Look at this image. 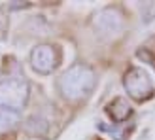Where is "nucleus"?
I'll return each mask as SVG.
<instances>
[{
    "label": "nucleus",
    "mask_w": 155,
    "mask_h": 140,
    "mask_svg": "<svg viewBox=\"0 0 155 140\" xmlns=\"http://www.w3.org/2000/svg\"><path fill=\"white\" fill-rule=\"evenodd\" d=\"M28 85L25 80H4L0 82V108L2 110H19L27 102Z\"/></svg>",
    "instance_id": "nucleus-2"
},
{
    "label": "nucleus",
    "mask_w": 155,
    "mask_h": 140,
    "mask_svg": "<svg viewBox=\"0 0 155 140\" xmlns=\"http://www.w3.org/2000/svg\"><path fill=\"white\" fill-rule=\"evenodd\" d=\"M93 85H95V74H93V70L89 66H83V65L72 66L68 72L63 74V78L59 82L61 93L72 100L87 97L89 91L93 89Z\"/></svg>",
    "instance_id": "nucleus-1"
},
{
    "label": "nucleus",
    "mask_w": 155,
    "mask_h": 140,
    "mask_svg": "<svg viewBox=\"0 0 155 140\" xmlns=\"http://www.w3.org/2000/svg\"><path fill=\"white\" fill-rule=\"evenodd\" d=\"M30 61L38 72H51L59 63V51L55 45H40L32 51Z\"/></svg>",
    "instance_id": "nucleus-3"
},
{
    "label": "nucleus",
    "mask_w": 155,
    "mask_h": 140,
    "mask_svg": "<svg viewBox=\"0 0 155 140\" xmlns=\"http://www.w3.org/2000/svg\"><path fill=\"white\" fill-rule=\"evenodd\" d=\"M17 123H19L17 114L12 110H2L0 108V135H6L10 131H13Z\"/></svg>",
    "instance_id": "nucleus-5"
},
{
    "label": "nucleus",
    "mask_w": 155,
    "mask_h": 140,
    "mask_svg": "<svg viewBox=\"0 0 155 140\" xmlns=\"http://www.w3.org/2000/svg\"><path fill=\"white\" fill-rule=\"evenodd\" d=\"M140 85L144 89H148V91H151V87H150V82H148V78H146V74L144 72H140V70H133L127 78H125V87L130 91V95L133 97H136V98H142L144 95H142V89H140Z\"/></svg>",
    "instance_id": "nucleus-4"
}]
</instances>
